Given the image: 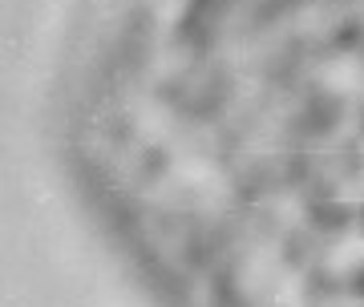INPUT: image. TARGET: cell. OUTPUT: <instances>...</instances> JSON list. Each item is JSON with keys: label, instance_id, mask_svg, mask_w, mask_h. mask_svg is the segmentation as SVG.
Masks as SVG:
<instances>
[{"label": "cell", "instance_id": "6da1fadb", "mask_svg": "<svg viewBox=\"0 0 364 307\" xmlns=\"http://www.w3.org/2000/svg\"><path fill=\"white\" fill-rule=\"evenodd\" d=\"M348 287H352L356 299H364V263H356V267L348 271Z\"/></svg>", "mask_w": 364, "mask_h": 307}]
</instances>
